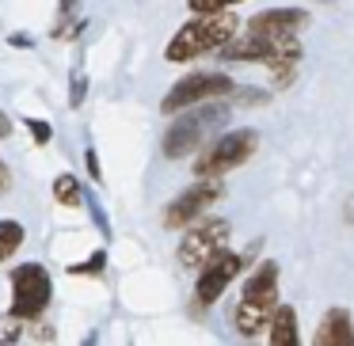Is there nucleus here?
I'll return each instance as SVG.
<instances>
[{"mask_svg":"<svg viewBox=\"0 0 354 346\" xmlns=\"http://www.w3.org/2000/svg\"><path fill=\"white\" fill-rule=\"evenodd\" d=\"M229 118H232V103H225V99H206V103L187 107L183 115L164 130V141H160L164 156H168V160H183V156L198 153L217 130L229 126Z\"/></svg>","mask_w":354,"mask_h":346,"instance_id":"f257e3e1","label":"nucleus"},{"mask_svg":"<svg viewBox=\"0 0 354 346\" xmlns=\"http://www.w3.org/2000/svg\"><path fill=\"white\" fill-rule=\"evenodd\" d=\"M232 8L225 12H194L191 23H183L176 35H171V42L164 46V57H168L171 65H187L194 61V57L209 54V50L217 46H229L232 39H236L240 31V19L229 16Z\"/></svg>","mask_w":354,"mask_h":346,"instance_id":"f03ea898","label":"nucleus"},{"mask_svg":"<svg viewBox=\"0 0 354 346\" xmlns=\"http://www.w3.org/2000/svg\"><path fill=\"white\" fill-rule=\"evenodd\" d=\"M274 308H278V262L263 259L259 267L248 274L244 289H240V300H236V308H232V327L244 338H255L270 323Z\"/></svg>","mask_w":354,"mask_h":346,"instance_id":"7ed1b4c3","label":"nucleus"},{"mask_svg":"<svg viewBox=\"0 0 354 346\" xmlns=\"http://www.w3.org/2000/svg\"><path fill=\"white\" fill-rule=\"evenodd\" d=\"M259 153V133L252 126H240L229 130L221 137H214L206 148H198V160H194V175L198 179H221L229 171L244 168L252 156Z\"/></svg>","mask_w":354,"mask_h":346,"instance_id":"20e7f679","label":"nucleus"},{"mask_svg":"<svg viewBox=\"0 0 354 346\" xmlns=\"http://www.w3.org/2000/svg\"><path fill=\"white\" fill-rule=\"evenodd\" d=\"M54 297V278L42 262H19L12 270V316L19 320H39Z\"/></svg>","mask_w":354,"mask_h":346,"instance_id":"39448f33","label":"nucleus"},{"mask_svg":"<svg viewBox=\"0 0 354 346\" xmlns=\"http://www.w3.org/2000/svg\"><path fill=\"white\" fill-rule=\"evenodd\" d=\"M236 92L232 77H221V73H191L183 77L176 88H168V95L160 99L164 115H179V110L194 107V103H206V99H229Z\"/></svg>","mask_w":354,"mask_h":346,"instance_id":"423d86ee","label":"nucleus"},{"mask_svg":"<svg viewBox=\"0 0 354 346\" xmlns=\"http://www.w3.org/2000/svg\"><path fill=\"white\" fill-rule=\"evenodd\" d=\"M229 244V221L221 217H198L194 224H187V236L179 244V267L202 270L217 251H225Z\"/></svg>","mask_w":354,"mask_h":346,"instance_id":"0eeeda50","label":"nucleus"},{"mask_svg":"<svg viewBox=\"0 0 354 346\" xmlns=\"http://www.w3.org/2000/svg\"><path fill=\"white\" fill-rule=\"evenodd\" d=\"M221 198H225L221 179H198V183L187 186L179 198H171V206L164 209V229H187V224H194L198 217H206V209Z\"/></svg>","mask_w":354,"mask_h":346,"instance_id":"6e6552de","label":"nucleus"},{"mask_svg":"<svg viewBox=\"0 0 354 346\" xmlns=\"http://www.w3.org/2000/svg\"><path fill=\"white\" fill-rule=\"evenodd\" d=\"M244 255L236 251H217L214 259L206 262V267L198 270V282H194V300L198 305H217L221 300V293L232 285V278L244 270Z\"/></svg>","mask_w":354,"mask_h":346,"instance_id":"1a4fd4ad","label":"nucleus"},{"mask_svg":"<svg viewBox=\"0 0 354 346\" xmlns=\"http://www.w3.org/2000/svg\"><path fill=\"white\" fill-rule=\"evenodd\" d=\"M308 27V12L305 8H267L259 16H252L248 23V35L255 39H267V42H278V39H293Z\"/></svg>","mask_w":354,"mask_h":346,"instance_id":"9d476101","label":"nucleus"},{"mask_svg":"<svg viewBox=\"0 0 354 346\" xmlns=\"http://www.w3.org/2000/svg\"><path fill=\"white\" fill-rule=\"evenodd\" d=\"M316 346H354V320L346 308H328L313 335Z\"/></svg>","mask_w":354,"mask_h":346,"instance_id":"9b49d317","label":"nucleus"},{"mask_svg":"<svg viewBox=\"0 0 354 346\" xmlns=\"http://www.w3.org/2000/svg\"><path fill=\"white\" fill-rule=\"evenodd\" d=\"M301 331H297V308L293 305H278L274 316L267 323V343L270 346H297Z\"/></svg>","mask_w":354,"mask_h":346,"instance_id":"f8f14e48","label":"nucleus"},{"mask_svg":"<svg viewBox=\"0 0 354 346\" xmlns=\"http://www.w3.org/2000/svg\"><path fill=\"white\" fill-rule=\"evenodd\" d=\"M54 198L62 202L65 209H80V206H84V186H80V179L69 175V171L57 175L54 179Z\"/></svg>","mask_w":354,"mask_h":346,"instance_id":"ddd939ff","label":"nucleus"},{"mask_svg":"<svg viewBox=\"0 0 354 346\" xmlns=\"http://www.w3.org/2000/svg\"><path fill=\"white\" fill-rule=\"evenodd\" d=\"M24 240H27L24 224L12 221V217H0V262L12 259V255H16L19 247H24Z\"/></svg>","mask_w":354,"mask_h":346,"instance_id":"4468645a","label":"nucleus"},{"mask_svg":"<svg viewBox=\"0 0 354 346\" xmlns=\"http://www.w3.org/2000/svg\"><path fill=\"white\" fill-rule=\"evenodd\" d=\"M80 0H62V12H57V27H54V39H69L73 31H80Z\"/></svg>","mask_w":354,"mask_h":346,"instance_id":"2eb2a0df","label":"nucleus"},{"mask_svg":"<svg viewBox=\"0 0 354 346\" xmlns=\"http://www.w3.org/2000/svg\"><path fill=\"white\" fill-rule=\"evenodd\" d=\"M229 99H232V107H263V103H267V92H263V88H236Z\"/></svg>","mask_w":354,"mask_h":346,"instance_id":"dca6fc26","label":"nucleus"},{"mask_svg":"<svg viewBox=\"0 0 354 346\" xmlns=\"http://www.w3.org/2000/svg\"><path fill=\"white\" fill-rule=\"evenodd\" d=\"M84 95H88V73L77 69V73H73V84H69V107L80 110V107H84Z\"/></svg>","mask_w":354,"mask_h":346,"instance_id":"f3484780","label":"nucleus"},{"mask_svg":"<svg viewBox=\"0 0 354 346\" xmlns=\"http://www.w3.org/2000/svg\"><path fill=\"white\" fill-rule=\"evenodd\" d=\"M24 126L31 130V137L39 141V145H50V141H54V126L42 122V118H24Z\"/></svg>","mask_w":354,"mask_h":346,"instance_id":"a211bd4d","label":"nucleus"},{"mask_svg":"<svg viewBox=\"0 0 354 346\" xmlns=\"http://www.w3.org/2000/svg\"><path fill=\"white\" fill-rule=\"evenodd\" d=\"M232 4H240V0H187L191 12H225V8H232Z\"/></svg>","mask_w":354,"mask_h":346,"instance_id":"6ab92c4d","label":"nucleus"},{"mask_svg":"<svg viewBox=\"0 0 354 346\" xmlns=\"http://www.w3.org/2000/svg\"><path fill=\"white\" fill-rule=\"evenodd\" d=\"M103 259H107V255H103V251H95L92 259L84 262V267H69V270H73V274H100V270H103Z\"/></svg>","mask_w":354,"mask_h":346,"instance_id":"aec40b11","label":"nucleus"},{"mask_svg":"<svg viewBox=\"0 0 354 346\" xmlns=\"http://www.w3.org/2000/svg\"><path fill=\"white\" fill-rule=\"evenodd\" d=\"M84 164H88V175L100 183V179H103V168H100V156H95V148H88V153H84Z\"/></svg>","mask_w":354,"mask_h":346,"instance_id":"412c9836","label":"nucleus"},{"mask_svg":"<svg viewBox=\"0 0 354 346\" xmlns=\"http://www.w3.org/2000/svg\"><path fill=\"white\" fill-rule=\"evenodd\" d=\"M12 46H16V50H31V35H12Z\"/></svg>","mask_w":354,"mask_h":346,"instance_id":"4be33fe9","label":"nucleus"},{"mask_svg":"<svg viewBox=\"0 0 354 346\" xmlns=\"http://www.w3.org/2000/svg\"><path fill=\"white\" fill-rule=\"evenodd\" d=\"M12 186V171H8V164L0 160V191H8Z\"/></svg>","mask_w":354,"mask_h":346,"instance_id":"5701e85b","label":"nucleus"},{"mask_svg":"<svg viewBox=\"0 0 354 346\" xmlns=\"http://www.w3.org/2000/svg\"><path fill=\"white\" fill-rule=\"evenodd\" d=\"M8 133H12V122H8V115H4V110H0V141L8 137Z\"/></svg>","mask_w":354,"mask_h":346,"instance_id":"b1692460","label":"nucleus"}]
</instances>
